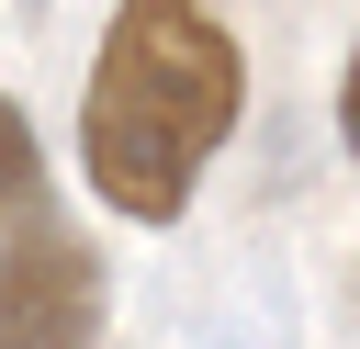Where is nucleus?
<instances>
[{
	"label": "nucleus",
	"instance_id": "obj_1",
	"mask_svg": "<svg viewBox=\"0 0 360 349\" xmlns=\"http://www.w3.org/2000/svg\"><path fill=\"white\" fill-rule=\"evenodd\" d=\"M236 113H248V56L202 0H112L79 90V169L124 225H180Z\"/></svg>",
	"mask_w": 360,
	"mask_h": 349
},
{
	"label": "nucleus",
	"instance_id": "obj_2",
	"mask_svg": "<svg viewBox=\"0 0 360 349\" xmlns=\"http://www.w3.org/2000/svg\"><path fill=\"white\" fill-rule=\"evenodd\" d=\"M101 338V259L45 191L34 113L0 101V349H90Z\"/></svg>",
	"mask_w": 360,
	"mask_h": 349
},
{
	"label": "nucleus",
	"instance_id": "obj_3",
	"mask_svg": "<svg viewBox=\"0 0 360 349\" xmlns=\"http://www.w3.org/2000/svg\"><path fill=\"white\" fill-rule=\"evenodd\" d=\"M338 135H349V158H360V56H349V79H338Z\"/></svg>",
	"mask_w": 360,
	"mask_h": 349
}]
</instances>
